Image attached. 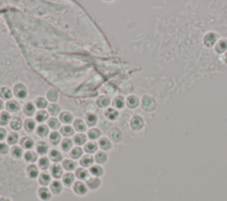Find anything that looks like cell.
<instances>
[{
  "label": "cell",
  "instance_id": "cell-1",
  "mask_svg": "<svg viewBox=\"0 0 227 201\" xmlns=\"http://www.w3.org/2000/svg\"><path fill=\"white\" fill-rule=\"evenodd\" d=\"M142 107L147 112H152L156 107V104L151 97L145 96L142 99Z\"/></svg>",
  "mask_w": 227,
  "mask_h": 201
},
{
  "label": "cell",
  "instance_id": "cell-2",
  "mask_svg": "<svg viewBox=\"0 0 227 201\" xmlns=\"http://www.w3.org/2000/svg\"><path fill=\"white\" fill-rule=\"evenodd\" d=\"M74 191L75 192V194L80 195V196H83L85 195L87 193V187L84 184V182H75L74 184Z\"/></svg>",
  "mask_w": 227,
  "mask_h": 201
},
{
  "label": "cell",
  "instance_id": "cell-3",
  "mask_svg": "<svg viewBox=\"0 0 227 201\" xmlns=\"http://www.w3.org/2000/svg\"><path fill=\"white\" fill-rule=\"evenodd\" d=\"M108 136L110 139L114 143L121 142V140L123 139V135L122 132L119 130L118 128H112L108 133Z\"/></svg>",
  "mask_w": 227,
  "mask_h": 201
},
{
  "label": "cell",
  "instance_id": "cell-4",
  "mask_svg": "<svg viewBox=\"0 0 227 201\" xmlns=\"http://www.w3.org/2000/svg\"><path fill=\"white\" fill-rule=\"evenodd\" d=\"M14 93L16 95L17 98H25L27 97V90H26V87L24 85L22 84H17L16 86L14 87Z\"/></svg>",
  "mask_w": 227,
  "mask_h": 201
},
{
  "label": "cell",
  "instance_id": "cell-5",
  "mask_svg": "<svg viewBox=\"0 0 227 201\" xmlns=\"http://www.w3.org/2000/svg\"><path fill=\"white\" fill-rule=\"evenodd\" d=\"M38 196L43 201H48L51 199L52 194L48 189H46L45 187H42L38 190Z\"/></svg>",
  "mask_w": 227,
  "mask_h": 201
},
{
  "label": "cell",
  "instance_id": "cell-6",
  "mask_svg": "<svg viewBox=\"0 0 227 201\" xmlns=\"http://www.w3.org/2000/svg\"><path fill=\"white\" fill-rule=\"evenodd\" d=\"M130 125H131V127H132L134 130H139L143 127V120L139 116H135L131 120Z\"/></svg>",
  "mask_w": 227,
  "mask_h": 201
},
{
  "label": "cell",
  "instance_id": "cell-7",
  "mask_svg": "<svg viewBox=\"0 0 227 201\" xmlns=\"http://www.w3.org/2000/svg\"><path fill=\"white\" fill-rule=\"evenodd\" d=\"M51 191H52V192H53V194H55V195L59 194V193L61 192V191H62V185H61L60 182H53L52 184H51Z\"/></svg>",
  "mask_w": 227,
  "mask_h": 201
},
{
  "label": "cell",
  "instance_id": "cell-8",
  "mask_svg": "<svg viewBox=\"0 0 227 201\" xmlns=\"http://www.w3.org/2000/svg\"><path fill=\"white\" fill-rule=\"evenodd\" d=\"M27 174L30 178L35 179V178L38 177V168L35 165H30L27 168Z\"/></svg>",
  "mask_w": 227,
  "mask_h": 201
},
{
  "label": "cell",
  "instance_id": "cell-9",
  "mask_svg": "<svg viewBox=\"0 0 227 201\" xmlns=\"http://www.w3.org/2000/svg\"><path fill=\"white\" fill-rule=\"evenodd\" d=\"M87 185L91 190H96L100 186V180L99 178H90L87 180Z\"/></svg>",
  "mask_w": 227,
  "mask_h": 201
},
{
  "label": "cell",
  "instance_id": "cell-10",
  "mask_svg": "<svg viewBox=\"0 0 227 201\" xmlns=\"http://www.w3.org/2000/svg\"><path fill=\"white\" fill-rule=\"evenodd\" d=\"M51 172H52V175L55 178H59L63 175L62 168H61V167L59 165H53L52 167V168H51Z\"/></svg>",
  "mask_w": 227,
  "mask_h": 201
},
{
  "label": "cell",
  "instance_id": "cell-11",
  "mask_svg": "<svg viewBox=\"0 0 227 201\" xmlns=\"http://www.w3.org/2000/svg\"><path fill=\"white\" fill-rule=\"evenodd\" d=\"M63 183H64L66 186H71L73 184L75 180V177L73 174L71 173H67L65 174L64 177H63Z\"/></svg>",
  "mask_w": 227,
  "mask_h": 201
},
{
  "label": "cell",
  "instance_id": "cell-12",
  "mask_svg": "<svg viewBox=\"0 0 227 201\" xmlns=\"http://www.w3.org/2000/svg\"><path fill=\"white\" fill-rule=\"evenodd\" d=\"M50 182H51V177H50L47 173H42V174L40 175L39 182L41 185L46 186V185L49 184Z\"/></svg>",
  "mask_w": 227,
  "mask_h": 201
},
{
  "label": "cell",
  "instance_id": "cell-13",
  "mask_svg": "<svg viewBox=\"0 0 227 201\" xmlns=\"http://www.w3.org/2000/svg\"><path fill=\"white\" fill-rule=\"evenodd\" d=\"M50 158L53 161L59 162L62 160V155L58 150H52L50 152Z\"/></svg>",
  "mask_w": 227,
  "mask_h": 201
},
{
  "label": "cell",
  "instance_id": "cell-14",
  "mask_svg": "<svg viewBox=\"0 0 227 201\" xmlns=\"http://www.w3.org/2000/svg\"><path fill=\"white\" fill-rule=\"evenodd\" d=\"M93 161V158L91 157V155H86V156L82 158V160H80V164L83 167H90L91 165H92Z\"/></svg>",
  "mask_w": 227,
  "mask_h": 201
},
{
  "label": "cell",
  "instance_id": "cell-15",
  "mask_svg": "<svg viewBox=\"0 0 227 201\" xmlns=\"http://www.w3.org/2000/svg\"><path fill=\"white\" fill-rule=\"evenodd\" d=\"M97 104H98V106H99V107L101 108L107 107L109 104H110V100H109V98H108V97H106V96H101V97H99V98H98Z\"/></svg>",
  "mask_w": 227,
  "mask_h": 201
},
{
  "label": "cell",
  "instance_id": "cell-16",
  "mask_svg": "<svg viewBox=\"0 0 227 201\" xmlns=\"http://www.w3.org/2000/svg\"><path fill=\"white\" fill-rule=\"evenodd\" d=\"M21 125H22V122H21V120L19 117H14L11 121L10 126L14 130H19L21 128Z\"/></svg>",
  "mask_w": 227,
  "mask_h": 201
},
{
  "label": "cell",
  "instance_id": "cell-17",
  "mask_svg": "<svg viewBox=\"0 0 227 201\" xmlns=\"http://www.w3.org/2000/svg\"><path fill=\"white\" fill-rule=\"evenodd\" d=\"M90 172L91 174L94 176V177H101L103 175V168L100 167V166H93V167H91L90 169Z\"/></svg>",
  "mask_w": 227,
  "mask_h": 201
},
{
  "label": "cell",
  "instance_id": "cell-18",
  "mask_svg": "<svg viewBox=\"0 0 227 201\" xmlns=\"http://www.w3.org/2000/svg\"><path fill=\"white\" fill-rule=\"evenodd\" d=\"M95 160L99 164H104L108 160V155L104 152H98L95 156Z\"/></svg>",
  "mask_w": 227,
  "mask_h": 201
},
{
  "label": "cell",
  "instance_id": "cell-19",
  "mask_svg": "<svg viewBox=\"0 0 227 201\" xmlns=\"http://www.w3.org/2000/svg\"><path fill=\"white\" fill-rule=\"evenodd\" d=\"M20 144L21 146H23L25 149H31L34 146V142L33 140L30 138H22V140L20 141Z\"/></svg>",
  "mask_w": 227,
  "mask_h": 201
},
{
  "label": "cell",
  "instance_id": "cell-20",
  "mask_svg": "<svg viewBox=\"0 0 227 201\" xmlns=\"http://www.w3.org/2000/svg\"><path fill=\"white\" fill-rule=\"evenodd\" d=\"M36 151H37V152L39 154L44 155L48 151V145L45 142H39L37 144V145H36Z\"/></svg>",
  "mask_w": 227,
  "mask_h": 201
},
{
  "label": "cell",
  "instance_id": "cell-21",
  "mask_svg": "<svg viewBox=\"0 0 227 201\" xmlns=\"http://www.w3.org/2000/svg\"><path fill=\"white\" fill-rule=\"evenodd\" d=\"M35 113V106L32 103H27L24 106V113L27 116H32Z\"/></svg>",
  "mask_w": 227,
  "mask_h": 201
},
{
  "label": "cell",
  "instance_id": "cell-22",
  "mask_svg": "<svg viewBox=\"0 0 227 201\" xmlns=\"http://www.w3.org/2000/svg\"><path fill=\"white\" fill-rule=\"evenodd\" d=\"M99 144L100 148H101L102 150H105V151L109 150V149L111 148V143H110V141H109L108 138H101V139L99 140Z\"/></svg>",
  "mask_w": 227,
  "mask_h": 201
},
{
  "label": "cell",
  "instance_id": "cell-23",
  "mask_svg": "<svg viewBox=\"0 0 227 201\" xmlns=\"http://www.w3.org/2000/svg\"><path fill=\"white\" fill-rule=\"evenodd\" d=\"M62 166H63V167H64L66 170H68V171H72V170H74L75 168L76 164H75L73 160H64L63 163H62Z\"/></svg>",
  "mask_w": 227,
  "mask_h": 201
},
{
  "label": "cell",
  "instance_id": "cell-24",
  "mask_svg": "<svg viewBox=\"0 0 227 201\" xmlns=\"http://www.w3.org/2000/svg\"><path fill=\"white\" fill-rule=\"evenodd\" d=\"M127 106L130 108H135L138 106V99L135 96H130L127 99Z\"/></svg>",
  "mask_w": 227,
  "mask_h": 201
},
{
  "label": "cell",
  "instance_id": "cell-25",
  "mask_svg": "<svg viewBox=\"0 0 227 201\" xmlns=\"http://www.w3.org/2000/svg\"><path fill=\"white\" fill-rule=\"evenodd\" d=\"M0 97L4 99H10L12 98V92L9 89L2 87V88H0Z\"/></svg>",
  "mask_w": 227,
  "mask_h": 201
},
{
  "label": "cell",
  "instance_id": "cell-26",
  "mask_svg": "<svg viewBox=\"0 0 227 201\" xmlns=\"http://www.w3.org/2000/svg\"><path fill=\"white\" fill-rule=\"evenodd\" d=\"M48 132H49V129H48V128L46 127L45 125H40L39 127L37 128V129H36L37 135L40 136V137H42V138L46 137Z\"/></svg>",
  "mask_w": 227,
  "mask_h": 201
},
{
  "label": "cell",
  "instance_id": "cell-27",
  "mask_svg": "<svg viewBox=\"0 0 227 201\" xmlns=\"http://www.w3.org/2000/svg\"><path fill=\"white\" fill-rule=\"evenodd\" d=\"M75 125V128L77 130V131H79V132H84L85 131V129H86V126H85V124L84 122L82 121V120H76L74 123Z\"/></svg>",
  "mask_w": 227,
  "mask_h": 201
},
{
  "label": "cell",
  "instance_id": "cell-28",
  "mask_svg": "<svg viewBox=\"0 0 227 201\" xmlns=\"http://www.w3.org/2000/svg\"><path fill=\"white\" fill-rule=\"evenodd\" d=\"M59 119H60V121H61L62 122L70 123L72 122V120H73V117H72V115L69 113H68V112H63V113L60 114Z\"/></svg>",
  "mask_w": 227,
  "mask_h": 201
},
{
  "label": "cell",
  "instance_id": "cell-29",
  "mask_svg": "<svg viewBox=\"0 0 227 201\" xmlns=\"http://www.w3.org/2000/svg\"><path fill=\"white\" fill-rule=\"evenodd\" d=\"M97 149H98V145H97V144H95V143L93 142L88 143V144L84 146V150L88 152V153H93V152L97 151Z\"/></svg>",
  "mask_w": 227,
  "mask_h": 201
},
{
  "label": "cell",
  "instance_id": "cell-30",
  "mask_svg": "<svg viewBox=\"0 0 227 201\" xmlns=\"http://www.w3.org/2000/svg\"><path fill=\"white\" fill-rule=\"evenodd\" d=\"M24 127H25V129H26L28 132H32V131L34 130L35 127H36V123H35V122L33 120L29 119V120H27V121L25 122Z\"/></svg>",
  "mask_w": 227,
  "mask_h": 201
},
{
  "label": "cell",
  "instance_id": "cell-31",
  "mask_svg": "<svg viewBox=\"0 0 227 201\" xmlns=\"http://www.w3.org/2000/svg\"><path fill=\"white\" fill-rule=\"evenodd\" d=\"M82 154H83V150H82V148L80 147L74 148V149L71 151V152H70L71 158H73L75 160L79 159V158L82 156Z\"/></svg>",
  "mask_w": 227,
  "mask_h": 201
},
{
  "label": "cell",
  "instance_id": "cell-32",
  "mask_svg": "<svg viewBox=\"0 0 227 201\" xmlns=\"http://www.w3.org/2000/svg\"><path fill=\"white\" fill-rule=\"evenodd\" d=\"M75 175H76L77 178H79L81 180H85V179L88 178V172L86 171L84 168H82V167L78 168V169L76 170Z\"/></svg>",
  "mask_w": 227,
  "mask_h": 201
},
{
  "label": "cell",
  "instance_id": "cell-33",
  "mask_svg": "<svg viewBox=\"0 0 227 201\" xmlns=\"http://www.w3.org/2000/svg\"><path fill=\"white\" fill-rule=\"evenodd\" d=\"M38 165H39V167L41 169L43 170H46L50 166V161L49 160L47 159L46 157H43L41 158L39 160V162H38Z\"/></svg>",
  "mask_w": 227,
  "mask_h": 201
},
{
  "label": "cell",
  "instance_id": "cell-34",
  "mask_svg": "<svg viewBox=\"0 0 227 201\" xmlns=\"http://www.w3.org/2000/svg\"><path fill=\"white\" fill-rule=\"evenodd\" d=\"M10 121V115L7 112H3L0 114V125H6Z\"/></svg>",
  "mask_w": 227,
  "mask_h": 201
},
{
  "label": "cell",
  "instance_id": "cell-35",
  "mask_svg": "<svg viewBox=\"0 0 227 201\" xmlns=\"http://www.w3.org/2000/svg\"><path fill=\"white\" fill-rule=\"evenodd\" d=\"M50 142L53 144H58L60 142V135L58 132H53L50 135Z\"/></svg>",
  "mask_w": 227,
  "mask_h": 201
},
{
  "label": "cell",
  "instance_id": "cell-36",
  "mask_svg": "<svg viewBox=\"0 0 227 201\" xmlns=\"http://www.w3.org/2000/svg\"><path fill=\"white\" fill-rule=\"evenodd\" d=\"M25 160L28 162H35L37 160V155L34 152H27L25 153Z\"/></svg>",
  "mask_w": 227,
  "mask_h": 201
},
{
  "label": "cell",
  "instance_id": "cell-37",
  "mask_svg": "<svg viewBox=\"0 0 227 201\" xmlns=\"http://www.w3.org/2000/svg\"><path fill=\"white\" fill-rule=\"evenodd\" d=\"M46 96H47V98L49 99L50 101L54 102V101L57 100V98H58V92H57L55 90H53V89H51V90H48Z\"/></svg>",
  "mask_w": 227,
  "mask_h": 201
},
{
  "label": "cell",
  "instance_id": "cell-38",
  "mask_svg": "<svg viewBox=\"0 0 227 201\" xmlns=\"http://www.w3.org/2000/svg\"><path fill=\"white\" fill-rule=\"evenodd\" d=\"M105 114H106V116L108 118L109 120H112V121H113V120H115V119L117 118V116H118V112L114 111L113 108H109V109H108V110L106 111Z\"/></svg>",
  "mask_w": 227,
  "mask_h": 201
},
{
  "label": "cell",
  "instance_id": "cell-39",
  "mask_svg": "<svg viewBox=\"0 0 227 201\" xmlns=\"http://www.w3.org/2000/svg\"><path fill=\"white\" fill-rule=\"evenodd\" d=\"M72 145H73V144H72V141L70 140V139H64L62 143H61V148H62V150L64 151V152H69V150L72 148Z\"/></svg>",
  "mask_w": 227,
  "mask_h": 201
},
{
  "label": "cell",
  "instance_id": "cell-40",
  "mask_svg": "<svg viewBox=\"0 0 227 201\" xmlns=\"http://www.w3.org/2000/svg\"><path fill=\"white\" fill-rule=\"evenodd\" d=\"M60 132L65 137H70L74 134V130L70 126H64V127L61 128Z\"/></svg>",
  "mask_w": 227,
  "mask_h": 201
},
{
  "label": "cell",
  "instance_id": "cell-41",
  "mask_svg": "<svg viewBox=\"0 0 227 201\" xmlns=\"http://www.w3.org/2000/svg\"><path fill=\"white\" fill-rule=\"evenodd\" d=\"M11 152H12V155H13L14 158H16V159L20 158L22 156V154H23L22 149L20 147H18V146H14V147L12 148Z\"/></svg>",
  "mask_w": 227,
  "mask_h": 201
},
{
  "label": "cell",
  "instance_id": "cell-42",
  "mask_svg": "<svg viewBox=\"0 0 227 201\" xmlns=\"http://www.w3.org/2000/svg\"><path fill=\"white\" fill-rule=\"evenodd\" d=\"M6 107H7V109H8L9 111L14 113V112H17V111L20 109V106H19V104L16 103L15 101H11V102L7 103Z\"/></svg>",
  "mask_w": 227,
  "mask_h": 201
},
{
  "label": "cell",
  "instance_id": "cell-43",
  "mask_svg": "<svg viewBox=\"0 0 227 201\" xmlns=\"http://www.w3.org/2000/svg\"><path fill=\"white\" fill-rule=\"evenodd\" d=\"M47 118H48V113H46L45 111H39L38 113H36V121L39 122H45Z\"/></svg>",
  "mask_w": 227,
  "mask_h": 201
},
{
  "label": "cell",
  "instance_id": "cell-44",
  "mask_svg": "<svg viewBox=\"0 0 227 201\" xmlns=\"http://www.w3.org/2000/svg\"><path fill=\"white\" fill-rule=\"evenodd\" d=\"M85 142H86V137L84 136V134H78L75 137V143L77 145H82Z\"/></svg>",
  "mask_w": 227,
  "mask_h": 201
},
{
  "label": "cell",
  "instance_id": "cell-45",
  "mask_svg": "<svg viewBox=\"0 0 227 201\" xmlns=\"http://www.w3.org/2000/svg\"><path fill=\"white\" fill-rule=\"evenodd\" d=\"M48 111H49V113L53 116H55V115H57L59 113L60 109H59V106H57L56 104H52V105H50L49 107H48Z\"/></svg>",
  "mask_w": 227,
  "mask_h": 201
},
{
  "label": "cell",
  "instance_id": "cell-46",
  "mask_svg": "<svg viewBox=\"0 0 227 201\" xmlns=\"http://www.w3.org/2000/svg\"><path fill=\"white\" fill-rule=\"evenodd\" d=\"M86 122H87V124L89 126H94L97 122V116L92 114V113H89L86 116Z\"/></svg>",
  "mask_w": 227,
  "mask_h": 201
},
{
  "label": "cell",
  "instance_id": "cell-47",
  "mask_svg": "<svg viewBox=\"0 0 227 201\" xmlns=\"http://www.w3.org/2000/svg\"><path fill=\"white\" fill-rule=\"evenodd\" d=\"M88 136H89V138L91 139H97V138H99V136H100V131H99V129L98 128H93V129H91L89 132H88Z\"/></svg>",
  "mask_w": 227,
  "mask_h": 201
},
{
  "label": "cell",
  "instance_id": "cell-48",
  "mask_svg": "<svg viewBox=\"0 0 227 201\" xmlns=\"http://www.w3.org/2000/svg\"><path fill=\"white\" fill-rule=\"evenodd\" d=\"M18 139H19V137L16 133H11L7 138V142L9 144H15L18 142Z\"/></svg>",
  "mask_w": 227,
  "mask_h": 201
},
{
  "label": "cell",
  "instance_id": "cell-49",
  "mask_svg": "<svg viewBox=\"0 0 227 201\" xmlns=\"http://www.w3.org/2000/svg\"><path fill=\"white\" fill-rule=\"evenodd\" d=\"M48 125H49L50 128H53V129H57V128H59V126H60L59 122L56 118L50 119L49 122H48Z\"/></svg>",
  "mask_w": 227,
  "mask_h": 201
},
{
  "label": "cell",
  "instance_id": "cell-50",
  "mask_svg": "<svg viewBox=\"0 0 227 201\" xmlns=\"http://www.w3.org/2000/svg\"><path fill=\"white\" fill-rule=\"evenodd\" d=\"M36 105L38 108H45L47 106V101L43 98H36Z\"/></svg>",
  "mask_w": 227,
  "mask_h": 201
},
{
  "label": "cell",
  "instance_id": "cell-51",
  "mask_svg": "<svg viewBox=\"0 0 227 201\" xmlns=\"http://www.w3.org/2000/svg\"><path fill=\"white\" fill-rule=\"evenodd\" d=\"M114 105L115 107L123 108L124 106V98H121V97H117V98L114 99Z\"/></svg>",
  "mask_w": 227,
  "mask_h": 201
},
{
  "label": "cell",
  "instance_id": "cell-52",
  "mask_svg": "<svg viewBox=\"0 0 227 201\" xmlns=\"http://www.w3.org/2000/svg\"><path fill=\"white\" fill-rule=\"evenodd\" d=\"M9 151V148L7 146V144H5L4 143H0V154H6Z\"/></svg>",
  "mask_w": 227,
  "mask_h": 201
},
{
  "label": "cell",
  "instance_id": "cell-53",
  "mask_svg": "<svg viewBox=\"0 0 227 201\" xmlns=\"http://www.w3.org/2000/svg\"><path fill=\"white\" fill-rule=\"evenodd\" d=\"M5 137H6V131L4 128H0V141L4 140Z\"/></svg>",
  "mask_w": 227,
  "mask_h": 201
},
{
  "label": "cell",
  "instance_id": "cell-54",
  "mask_svg": "<svg viewBox=\"0 0 227 201\" xmlns=\"http://www.w3.org/2000/svg\"><path fill=\"white\" fill-rule=\"evenodd\" d=\"M0 201H11L10 199H8V198H0Z\"/></svg>",
  "mask_w": 227,
  "mask_h": 201
},
{
  "label": "cell",
  "instance_id": "cell-55",
  "mask_svg": "<svg viewBox=\"0 0 227 201\" xmlns=\"http://www.w3.org/2000/svg\"><path fill=\"white\" fill-rule=\"evenodd\" d=\"M3 106H4V104H3V102L0 100V110H2V109H3Z\"/></svg>",
  "mask_w": 227,
  "mask_h": 201
}]
</instances>
